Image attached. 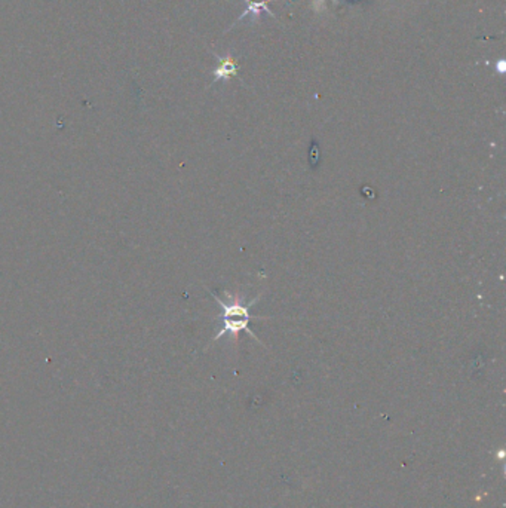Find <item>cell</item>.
Instances as JSON below:
<instances>
[{"label":"cell","mask_w":506,"mask_h":508,"mask_svg":"<svg viewBox=\"0 0 506 508\" xmlns=\"http://www.w3.org/2000/svg\"><path fill=\"white\" fill-rule=\"evenodd\" d=\"M211 294L222 309L219 317L222 321V329L217 333L215 338H213V342L222 339L226 335H232L235 340H238L239 333L247 331L257 344L261 345L258 338L254 335V331L250 329V321L252 318L250 309L260 299V296L254 297L251 302H245V299H242L241 296L232 294L229 292H223V297H219L214 292H211Z\"/></svg>","instance_id":"1"},{"label":"cell","mask_w":506,"mask_h":508,"mask_svg":"<svg viewBox=\"0 0 506 508\" xmlns=\"http://www.w3.org/2000/svg\"><path fill=\"white\" fill-rule=\"evenodd\" d=\"M237 73V64L233 63V60H223L222 66L215 70V81H220V79H229Z\"/></svg>","instance_id":"2"}]
</instances>
